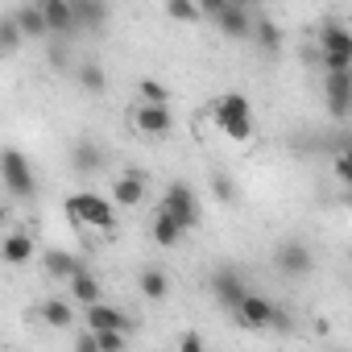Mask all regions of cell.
<instances>
[{
  "label": "cell",
  "instance_id": "6da1fadb",
  "mask_svg": "<svg viewBox=\"0 0 352 352\" xmlns=\"http://www.w3.org/2000/svg\"><path fill=\"white\" fill-rule=\"evenodd\" d=\"M67 216H71L75 224L100 228V232H112V228H116V208H112V199H104V195H96V191L71 195V199H67Z\"/></svg>",
  "mask_w": 352,
  "mask_h": 352
},
{
  "label": "cell",
  "instance_id": "7a4b0ae2",
  "mask_svg": "<svg viewBox=\"0 0 352 352\" xmlns=\"http://www.w3.org/2000/svg\"><path fill=\"white\" fill-rule=\"evenodd\" d=\"M319 63L323 71H352V34L340 21H327L319 30Z\"/></svg>",
  "mask_w": 352,
  "mask_h": 352
},
{
  "label": "cell",
  "instance_id": "3957f363",
  "mask_svg": "<svg viewBox=\"0 0 352 352\" xmlns=\"http://www.w3.org/2000/svg\"><path fill=\"white\" fill-rule=\"evenodd\" d=\"M0 179H5V187L17 195V199H30L34 191H38V174H34V166H30V157L21 153V149H0Z\"/></svg>",
  "mask_w": 352,
  "mask_h": 352
},
{
  "label": "cell",
  "instance_id": "277c9868",
  "mask_svg": "<svg viewBox=\"0 0 352 352\" xmlns=\"http://www.w3.org/2000/svg\"><path fill=\"white\" fill-rule=\"evenodd\" d=\"M236 323L241 327H253V331H265V327H286V315L270 302V298H261V294H253V290H245V298L236 302Z\"/></svg>",
  "mask_w": 352,
  "mask_h": 352
},
{
  "label": "cell",
  "instance_id": "5b68a950",
  "mask_svg": "<svg viewBox=\"0 0 352 352\" xmlns=\"http://www.w3.org/2000/svg\"><path fill=\"white\" fill-rule=\"evenodd\" d=\"M157 208H162L174 224H179L183 232L199 224V199H195V191H191L187 183H174V187L162 195V204H157Z\"/></svg>",
  "mask_w": 352,
  "mask_h": 352
},
{
  "label": "cell",
  "instance_id": "8992f818",
  "mask_svg": "<svg viewBox=\"0 0 352 352\" xmlns=\"http://www.w3.org/2000/svg\"><path fill=\"white\" fill-rule=\"evenodd\" d=\"M323 100L336 120H348L352 112V71H327L323 75Z\"/></svg>",
  "mask_w": 352,
  "mask_h": 352
},
{
  "label": "cell",
  "instance_id": "52a82bcc",
  "mask_svg": "<svg viewBox=\"0 0 352 352\" xmlns=\"http://www.w3.org/2000/svg\"><path fill=\"white\" fill-rule=\"evenodd\" d=\"M170 129H174V116H170L166 104H145V100H141V104L133 108V133H137V137H149V141H153V137H166Z\"/></svg>",
  "mask_w": 352,
  "mask_h": 352
},
{
  "label": "cell",
  "instance_id": "ba28073f",
  "mask_svg": "<svg viewBox=\"0 0 352 352\" xmlns=\"http://www.w3.org/2000/svg\"><path fill=\"white\" fill-rule=\"evenodd\" d=\"M274 265H278L286 278H307L311 265H315V257H311V249H307L302 241H282V245L274 249Z\"/></svg>",
  "mask_w": 352,
  "mask_h": 352
},
{
  "label": "cell",
  "instance_id": "9c48e42d",
  "mask_svg": "<svg viewBox=\"0 0 352 352\" xmlns=\"http://www.w3.org/2000/svg\"><path fill=\"white\" fill-rule=\"evenodd\" d=\"M245 278L241 274H232V270H220L216 278H212V294H216V302L224 307V311H236V302L245 298Z\"/></svg>",
  "mask_w": 352,
  "mask_h": 352
},
{
  "label": "cell",
  "instance_id": "30bf717a",
  "mask_svg": "<svg viewBox=\"0 0 352 352\" xmlns=\"http://www.w3.org/2000/svg\"><path fill=\"white\" fill-rule=\"evenodd\" d=\"M108 0H71V17L75 30H104L108 25Z\"/></svg>",
  "mask_w": 352,
  "mask_h": 352
},
{
  "label": "cell",
  "instance_id": "8fae6325",
  "mask_svg": "<svg viewBox=\"0 0 352 352\" xmlns=\"http://www.w3.org/2000/svg\"><path fill=\"white\" fill-rule=\"evenodd\" d=\"M42 9V21H46V34H75V17H71V0H38Z\"/></svg>",
  "mask_w": 352,
  "mask_h": 352
},
{
  "label": "cell",
  "instance_id": "7c38bea8",
  "mask_svg": "<svg viewBox=\"0 0 352 352\" xmlns=\"http://www.w3.org/2000/svg\"><path fill=\"white\" fill-rule=\"evenodd\" d=\"M112 204H120V208H141L145 204V179L141 174H120V179L112 183Z\"/></svg>",
  "mask_w": 352,
  "mask_h": 352
},
{
  "label": "cell",
  "instance_id": "4fadbf2b",
  "mask_svg": "<svg viewBox=\"0 0 352 352\" xmlns=\"http://www.w3.org/2000/svg\"><path fill=\"white\" fill-rule=\"evenodd\" d=\"M216 25H220V34H228V38H236V42H245V38H249V30H253V17H249V9H236V5H224V9L216 13Z\"/></svg>",
  "mask_w": 352,
  "mask_h": 352
},
{
  "label": "cell",
  "instance_id": "5bb4252c",
  "mask_svg": "<svg viewBox=\"0 0 352 352\" xmlns=\"http://www.w3.org/2000/svg\"><path fill=\"white\" fill-rule=\"evenodd\" d=\"M212 116H216V124L224 129V124H232V120H245V116H253V108H249V100H245V96H236V91H224V96L212 104Z\"/></svg>",
  "mask_w": 352,
  "mask_h": 352
},
{
  "label": "cell",
  "instance_id": "9a60e30c",
  "mask_svg": "<svg viewBox=\"0 0 352 352\" xmlns=\"http://www.w3.org/2000/svg\"><path fill=\"white\" fill-rule=\"evenodd\" d=\"M83 319H87V331H108V327H120V331H124V327H129V319H124L116 307L100 302V298L87 302V315H83Z\"/></svg>",
  "mask_w": 352,
  "mask_h": 352
},
{
  "label": "cell",
  "instance_id": "2e32d148",
  "mask_svg": "<svg viewBox=\"0 0 352 352\" xmlns=\"http://www.w3.org/2000/svg\"><path fill=\"white\" fill-rule=\"evenodd\" d=\"M30 257H34V236L30 232H9L0 241V261L5 265H25Z\"/></svg>",
  "mask_w": 352,
  "mask_h": 352
},
{
  "label": "cell",
  "instance_id": "e0dca14e",
  "mask_svg": "<svg viewBox=\"0 0 352 352\" xmlns=\"http://www.w3.org/2000/svg\"><path fill=\"white\" fill-rule=\"evenodd\" d=\"M42 265H46V274H50L54 282H67L75 270H83V261H79L75 253H67V249H50V253H42Z\"/></svg>",
  "mask_w": 352,
  "mask_h": 352
},
{
  "label": "cell",
  "instance_id": "ac0fdd59",
  "mask_svg": "<svg viewBox=\"0 0 352 352\" xmlns=\"http://www.w3.org/2000/svg\"><path fill=\"white\" fill-rule=\"evenodd\" d=\"M129 344V336L120 331V327H108V331H87V336H79V348H100V352H116V348H124Z\"/></svg>",
  "mask_w": 352,
  "mask_h": 352
},
{
  "label": "cell",
  "instance_id": "d6986e66",
  "mask_svg": "<svg viewBox=\"0 0 352 352\" xmlns=\"http://www.w3.org/2000/svg\"><path fill=\"white\" fill-rule=\"evenodd\" d=\"M13 21H17L21 38H46V21H42V9L38 5H21L13 13Z\"/></svg>",
  "mask_w": 352,
  "mask_h": 352
},
{
  "label": "cell",
  "instance_id": "ffe728a7",
  "mask_svg": "<svg viewBox=\"0 0 352 352\" xmlns=\"http://www.w3.org/2000/svg\"><path fill=\"white\" fill-rule=\"evenodd\" d=\"M249 38H253V42H257L265 54H278V50H282V30H278L274 21H265V17H257V21H253Z\"/></svg>",
  "mask_w": 352,
  "mask_h": 352
},
{
  "label": "cell",
  "instance_id": "44dd1931",
  "mask_svg": "<svg viewBox=\"0 0 352 352\" xmlns=\"http://www.w3.org/2000/svg\"><path fill=\"white\" fill-rule=\"evenodd\" d=\"M67 282H71V298H75V302H83V307H87V302H96V298H100V282H96V274L75 270Z\"/></svg>",
  "mask_w": 352,
  "mask_h": 352
},
{
  "label": "cell",
  "instance_id": "7402d4cb",
  "mask_svg": "<svg viewBox=\"0 0 352 352\" xmlns=\"http://www.w3.org/2000/svg\"><path fill=\"white\" fill-rule=\"evenodd\" d=\"M179 236H183V228H179V224H174V220L157 208V216H153V245L174 249V245H179Z\"/></svg>",
  "mask_w": 352,
  "mask_h": 352
},
{
  "label": "cell",
  "instance_id": "603a6c76",
  "mask_svg": "<svg viewBox=\"0 0 352 352\" xmlns=\"http://www.w3.org/2000/svg\"><path fill=\"white\" fill-rule=\"evenodd\" d=\"M137 286H141V294H145V298H153V302L170 294V282H166V274H162V270H153V265H149V270H141Z\"/></svg>",
  "mask_w": 352,
  "mask_h": 352
},
{
  "label": "cell",
  "instance_id": "cb8c5ba5",
  "mask_svg": "<svg viewBox=\"0 0 352 352\" xmlns=\"http://www.w3.org/2000/svg\"><path fill=\"white\" fill-rule=\"evenodd\" d=\"M42 319H46L50 327H71V323H75L67 298H46V302H42Z\"/></svg>",
  "mask_w": 352,
  "mask_h": 352
},
{
  "label": "cell",
  "instance_id": "d4e9b609",
  "mask_svg": "<svg viewBox=\"0 0 352 352\" xmlns=\"http://www.w3.org/2000/svg\"><path fill=\"white\" fill-rule=\"evenodd\" d=\"M71 166H75L79 174H91V170H100V149H96L91 141H79V145L71 149Z\"/></svg>",
  "mask_w": 352,
  "mask_h": 352
},
{
  "label": "cell",
  "instance_id": "484cf974",
  "mask_svg": "<svg viewBox=\"0 0 352 352\" xmlns=\"http://www.w3.org/2000/svg\"><path fill=\"white\" fill-rule=\"evenodd\" d=\"M21 30H17V21L13 17H0V58H9V54H17L21 50Z\"/></svg>",
  "mask_w": 352,
  "mask_h": 352
},
{
  "label": "cell",
  "instance_id": "4316f807",
  "mask_svg": "<svg viewBox=\"0 0 352 352\" xmlns=\"http://www.w3.org/2000/svg\"><path fill=\"white\" fill-rule=\"evenodd\" d=\"M166 13H170V21H183V25L204 21V13H199L195 0H166Z\"/></svg>",
  "mask_w": 352,
  "mask_h": 352
},
{
  "label": "cell",
  "instance_id": "83f0119b",
  "mask_svg": "<svg viewBox=\"0 0 352 352\" xmlns=\"http://www.w3.org/2000/svg\"><path fill=\"white\" fill-rule=\"evenodd\" d=\"M79 83H83L91 96H104L108 75H104V67H100V63H83V67H79Z\"/></svg>",
  "mask_w": 352,
  "mask_h": 352
},
{
  "label": "cell",
  "instance_id": "f1b7e54d",
  "mask_svg": "<svg viewBox=\"0 0 352 352\" xmlns=\"http://www.w3.org/2000/svg\"><path fill=\"white\" fill-rule=\"evenodd\" d=\"M137 96H141L145 104H166V100H170V91H166L157 79H141V83H137Z\"/></svg>",
  "mask_w": 352,
  "mask_h": 352
},
{
  "label": "cell",
  "instance_id": "f546056e",
  "mask_svg": "<svg viewBox=\"0 0 352 352\" xmlns=\"http://www.w3.org/2000/svg\"><path fill=\"white\" fill-rule=\"evenodd\" d=\"M224 137H228V141H253V116L224 124Z\"/></svg>",
  "mask_w": 352,
  "mask_h": 352
},
{
  "label": "cell",
  "instance_id": "4dcf8cb0",
  "mask_svg": "<svg viewBox=\"0 0 352 352\" xmlns=\"http://www.w3.org/2000/svg\"><path fill=\"white\" fill-rule=\"evenodd\" d=\"M212 191H216V199H224V204H232V179H224V174H216V179H212Z\"/></svg>",
  "mask_w": 352,
  "mask_h": 352
},
{
  "label": "cell",
  "instance_id": "1f68e13d",
  "mask_svg": "<svg viewBox=\"0 0 352 352\" xmlns=\"http://www.w3.org/2000/svg\"><path fill=\"white\" fill-rule=\"evenodd\" d=\"M195 5H199V13H204V17H212V21H216V13L228 5V0H195Z\"/></svg>",
  "mask_w": 352,
  "mask_h": 352
},
{
  "label": "cell",
  "instance_id": "d6a6232c",
  "mask_svg": "<svg viewBox=\"0 0 352 352\" xmlns=\"http://www.w3.org/2000/svg\"><path fill=\"white\" fill-rule=\"evenodd\" d=\"M179 348H187V352H199V348H204V340H199L195 331H187V336L179 340Z\"/></svg>",
  "mask_w": 352,
  "mask_h": 352
},
{
  "label": "cell",
  "instance_id": "836d02e7",
  "mask_svg": "<svg viewBox=\"0 0 352 352\" xmlns=\"http://www.w3.org/2000/svg\"><path fill=\"white\" fill-rule=\"evenodd\" d=\"M228 5H236V9H253L257 0H228Z\"/></svg>",
  "mask_w": 352,
  "mask_h": 352
},
{
  "label": "cell",
  "instance_id": "e575fe53",
  "mask_svg": "<svg viewBox=\"0 0 352 352\" xmlns=\"http://www.w3.org/2000/svg\"><path fill=\"white\" fill-rule=\"evenodd\" d=\"M5 220H9V212H5V204H0V224H5Z\"/></svg>",
  "mask_w": 352,
  "mask_h": 352
}]
</instances>
